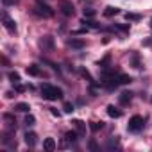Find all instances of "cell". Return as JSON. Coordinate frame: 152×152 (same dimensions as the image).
Here are the masks:
<instances>
[{"mask_svg":"<svg viewBox=\"0 0 152 152\" xmlns=\"http://www.w3.org/2000/svg\"><path fill=\"white\" fill-rule=\"evenodd\" d=\"M95 16V9H84V18H91Z\"/></svg>","mask_w":152,"mask_h":152,"instance_id":"603a6c76","label":"cell"},{"mask_svg":"<svg viewBox=\"0 0 152 152\" xmlns=\"http://www.w3.org/2000/svg\"><path fill=\"white\" fill-rule=\"evenodd\" d=\"M125 18H127V20H140L141 16H140V15H134V13H127Z\"/></svg>","mask_w":152,"mask_h":152,"instance_id":"cb8c5ba5","label":"cell"},{"mask_svg":"<svg viewBox=\"0 0 152 152\" xmlns=\"http://www.w3.org/2000/svg\"><path fill=\"white\" fill-rule=\"evenodd\" d=\"M68 45L72 47V48H84V39H77V38H72L70 41H68Z\"/></svg>","mask_w":152,"mask_h":152,"instance_id":"8fae6325","label":"cell"},{"mask_svg":"<svg viewBox=\"0 0 152 152\" xmlns=\"http://www.w3.org/2000/svg\"><path fill=\"white\" fill-rule=\"evenodd\" d=\"M43 148H45L47 152L56 150V141H54V138H45V141H43Z\"/></svg>","mask_w":152,"mask_h":152,"instance_id":"30bf717a","label":"cell"},{"mask_svg":"<svg viewBox=\"0 0 152 152\" xmlns=\"http://www.w3.org/2000/svg\"><path fill=\"white\" fill-rule=\"evenodd\" d=\"M34 11H36L39 16H43V18H52V16H54V9H52L50 6L39 2V0L36 2V6H34Z\"/></svg>","mask_w":152,"mask_h":152,"instance_id":"7a4b0ae2","label":"cell"},{"mask_svg":"<svg viewBox=\"0 0 152 152\" xmlns=\"http://www.w3.org/2000/svg\"><path fill=\"white\" fill-rule=\"evenodd\" d=\"M25 124H27V125H32V124H34V116H32V115H29V116L25 118Z\"/></svg>","mask_w":152,"mask_h":152,"instance_id":"4316f807","label":"cell"},{"mask_svg":"<svg viewBox=\"0 0 152 152\" xmlns=\"http://www.w3.org/2000/svg\"><path fill=\"white\" fill-rule=\"evenodd\" d=\"M39 47L43 50H54V38L52 36H45L39 39Z\"/></svg>","mask_w":152,"mask_h":152,"instance_id":"8992f818","label":"cell"},{"mask_svg":"<svg viewBox=\"0 0 152 152\" xmlns=\"http://www.w3.org/2000/svg\"><path fill=\"white\" fill-rule=\"evenodd\" d=\"M127 129H129L131 132H140V131L143 129V118H141L140 115H134V116L129 120V125H127Z\"/></svg>","mask_w":152,"mask_h":152,"instance_id":"3957f363","label":"cell"},{"mask_svg":"<svg viewBox=\"0 0 152 152\" xmlns=\"http://www.w3.org/2000/svg\"><path fill=\"white\" fill-rule=\"evenodd\" d=\"M115 27H118L120 31H124V32H129V25H124V23H116Z\"/></svg>","mask_w":152,"mask_h":152,"instance_id":"d4e9b609","label":"cell"},{"mask_svg":"<svg viewBox=\"0 0 152 152\" xmlns=\"http://www.w3.org/2000/svg\"><path fill=\"white\" fill-rule=\"evenodd\" d=\"M107 115H109L111 118H120V116H122V111H120L118 107H115V106H107Z\"/></svg>","mask_w":152,"mask_h":152,"instance_id":"4fadbf2b","label":"cell"},{"mask_svg":"<svg viewBox=\"0 0 152 152\" xmlns=\"http://www.w3.org/2000/svg\"><path fill=\"white\" fill-rule=\"evenodd\" d=\"M73 124H75V127H77V132H79V134H84V132H86V124H84L83 120H75Z\"/></svg>","mask_w":152,"mask_h":152,"instance_id":"9a60e30c","label":"cell"},{"mask_svg":"<svg viewBox=\"0 0 152 152\" xmlns=\"http://www.w3.org/2000/svg\"><path fill=\"white\" fill-rule=\"evenodd\" d=\"M36 141H38V136H36L34 132H25V143H27L29 147H34Z\"/></svg>","mask_w":152,"mask_h":152,"instance_id":"7c38bea8","label":"cell"},{"mask_svg":"<svg viewBox=\"0 0 152 152\" xmlns=\"http://www.w3.org/2000/svg\"><path fill=\"white\" fill-rule=\"evenodd\" d=\"M16 91H18V93L25 91V86H22V84H16Z\"/></svg>","mask_w":152,"mask_h":152,"instance_id":"83f0119b","label":"cell"},{"mask_svg":"<svg viewBox=\"0 0 152 152\" xmlns=\"http://www.w3.org/2000/svg\"><path fill=\"white\" fill-rule=\"evenodd\" d=\"M88 148H90L91 152H100V147H99V143H97L95 140H90V143H88Z\"/></svg>","mask_w":152,"mask_h":152,"instance_id":"ac0fdd59","label":"cell"},{"mask_svg":"<svg viewBox=\"0 0 152 152\" xmlns=\"http://www.w3.org/2000/svg\"><path fill=\"white\" fill-rule=\"evenodd\" d=\"M118 13H120V9H118V7H113V6H109V7L104 9V16H106V18H111V16H115V15H118Z\"/></svg>","mask_w":152,"mask_h":152,"instance_id":"5bb4252c","label":"cell"},{"mask_svg":"<svg viewBox=\"0 0 152 152\" xmlns=\"http://www.w3.org/2000/svg\"><path fill=\"white\" fill-rule=\"evenodd\" d=\"M15 109H16V111H22V113H27L31 107H29V104H25V102H18V104H15Z\"/></svg>","mask_w":152,"mask_h":152,"instance_id":"e0dca14e","label":"cell"},{"mask_svg":"<svg viewBox=\"0 0 152 152\" xmlns=\"http://www.w3.org/2000/svg\"><path fill=\"white\" fill-rule=\"evenodd\" d=\"M81 73H83V75H84V77H86V79H88V81H91V75H90V73H88V72H86V70H83V72H81Z\"/></svg>","mask_w":152,"mask_h":152,"instance_id":"f1b7e54d","label":"cell"},{"mask_svg":"<svg viewBox=\"0 0 152 152\" xmlns=\"http://www.w3.org/2000/svg\"><path fill=\"white\" fill-rule=\"evenodd\" d=\"M109 59H111V57H109V56H106L102 61H99V66H104V68H106V64L109 63Z\"/></svg>","mask_w":152,"mask_h":152,"instance_id":"484cf974","label":"cell"},{"mask_svg":"<svg viewBox=\"0 0 152 152\" xmlns=\"http://www.w3.org/2000/svg\"><path fill=\"white\" fill-rule=\"evenodd\" d=\"M132 79H131V75H125V73H118V83L120 84H129Z\"/></svg>","mask_w":152,"mask_h":152,"instance_id":"2e32d148","label":"cell"},{"mask_svg":"<svg viewBox=\"0 0 152 152\" xmlns=\"http://www.w3.org/2000/svg\"><path fill=\"white\" fill-rule=\"evenodd\" d=\"M102 127H104V124H102V122H91V124H90V129H91L93 132H97V131H100Z\"/></svg>","mask_w":152,"mask_h":152,"instance_id":"44dd1931","label":"cell"},{"mask_svg":"<svg viewBox=\"0 0 152 152\" xmlns=\"http://www.w3.org/2000/svg\"><path fill=\"white\" fill-rule=\"evenodd\" d=\"M59 9L64 16H73L75 15V7L70 0H59Z\"/></svg>","mask_w":152,"mask_h":152,"instance_id":"277c9868","label":"cell"},{"mask_svg":"<svg viewBox=\"0 0 152 152\" xmlns=\"http://www.w3.org/2000/svg\"><path fill=\"white\" fill-rule=\"evenodd\" d=\"M41 97L47 100H57V99H63V90L57 86H52V84H43L41 86Z\"/></svg>","mask_w":152,"mask_h":152,"instance_id":"6da1fadb","label":"cell"},{"mask_svg":"<svg viewBox=\"0 0 152 152\" xmlns=\"http://www.w3.org/2000/svg\"><path fill=\"white\" fill-rule=\"evenodd\" d=\"M131 99H132V93H131V91H124V93H120V97H118V100H120L122 106H127V104L131 102Z\"/></svg>","mask_w":152,"mask_h":152,"instance_id":"9c48e42d","label":"cell"},{"mask_svg":"<svg viewBox=\"0 0 152 152\" xmlns=\"http://www.w3.org/2000/svg\"><path fill=\"white\" fill-rule=\"evenodd\" d=\"M77 136H79V132H75V131H68V132L64 134V138H66L68 141H75V140H77Z\"/></svg>","mask_w":152,"mask_h":152,"instance_id":"d6986e66","label":"cell"},{"mask_svg":"<svg viewBox=\"0 0 152 152\" xmlns=\"http://www.w3.org/2000/svg\"><path fill=\"white\" fill-rule=\"evenodd\" d=\"M150 27H152V23H150Z\"/></svg>","mask_w":152,"mask_h":152,"instance_id":"4dcf8cb0","label":"cell"},{"mask_svg":"<svg viewBox=\"0 0 152 152\" xmlns=\"http://www.w3.org/2000/svg\"><path fill=\"white\" fill-rule=\"evenodd\" d=\"M50 113H52L54 116H59V113H57V109H54V107H50Z\"/></svg>","mask_w":152,"mask_h":152,"instance_id":"f546056e","label":"cell"},{"mask_svg":"<svg viewBox=\"0 0 152 152\" xmlns=\"http://www.w3.org/2000/svg\"><path fill=\"white\" fill-rule=\"evenodd\" d=\"M81 23H83L86 29H99V27H100V23H97L95 20H90V18H83Z\"/></svg>","mask_w":152,"mask_h":152,"instance_id":"ba28073f","label":"cell"},{"mask_svg":"<svg viewBox=\"0 0 152 152\" xmlns=\"http://www.w3.org/2000/svg\"><path fill=\"white\" fill-rule=\"evenodd\" d=\"M25 72H27V75H31V77H39L41 75V68L38 64H29L25 68Z\"/></svg>","mask_w":152,"mask_h":152,"instance_id":"52a82bcc","label":"cell"},{"mask_svg":"<svg viewBox=\"0 0 152 152\" xmlns=\"http://www.w3.org/2000/svg\"><path fill=\"white\" fill-rule=\"evenodd\" d=\"M7 77H9V81H11V83H15V84H18V83H20V75H18L16 72H9Z\"/></svg>","mask_w":152,"mask_h":152,"instance_id":"ffe728a7","label":"cell"},{"mask_svg":"<svg viewBox=\"0 0 152 152\" xmlns=\"http://www.w3.org/2000/svg\"><path fill=\"white\" fill-rule=\"evenodd\" d=\"M63 109H64V113H73V104L72 102H64Z\"/></svg>","mask_w":152,"mask_h":152,"instance_id":"7402d4cb","label":"cell"},{"mask_svg":"<svg viewBox=\"0 0 152 152\" xmlns=\"http://www.w3.org/2000/svg\"><path fill=\"white\" fill-rule=\"evenodd\" d=\"M2 22H4V27H6L9 32H16V25H15V22L11 20V16H9L7 13H2Z\"/></svg>","mask_w":152,"mask_h":152,"instance_id":"5b68a950","label":"cell"}]
</instances>
